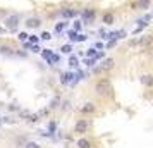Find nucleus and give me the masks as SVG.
<instances>
[{
  "label": "nucleus",
  "mask_w": 153,
  "mask_h": 148,
  "mask_svg": "<svg viewBox=\"0 0 153 148\" xmlns=\"http://www.w3.org/2000/svg\"><path fill=\"white\" fill-rule=\"evenodd\" d=\"M4 22H5L7 31H10V33H17L19 22H21V16L19 14H10V16H7V17L4 19Z\"/></svg>",
  "instance_id": "nucleus-1"
},
{
  "label": "nucleus",
  "mask_w": 153,
  "mask_h": 148,
  "mask_svg": "<svg viewBox=\"0 0 153 148\" xmlns=\"http://www.w3.org/2000/svg\"><path fill=\"white\" fill-rule=\"evenodd\" d=\"M95 90H97L98 95H110L112 93V83H110V79H100L97 83V86H95Z\"/></svg>",
  "instance_id": "nucleus-2"
},
{
  "label": "nucleus",
  "mask_w": 153,
  "mask_h": 148,
  "mask_svg": "<svg viewBox=\"0 0 153 148\" xmlns=\"http://www.w3.org/2000/svg\"><path fill=\"white\" fill-rule=\"evenodd\" d=\"M79 17H81L83 24H91L95 21V17H97V10L95 9H84V10L79 12Z\"/></svg>",
  "instance_id": "nucleus-3"
},
{
  "label": "nucleus",
  "mask_w": 153,
  "mask_h": 148,
  "mask_svg": "<svg viewBox=\"0 0 153 148\" xmlns=\"http://www.w3.org/2000/svg\"><path fill=\"white\" fill-rule=\"evenodd\" d=\"M59 16L62 17V19H65V21H71V19H76L77 16H79V10H76V9H69V7H64L59 10Z\"/></svg>",
  "instance_id": "nucleus-4"
},
{
  "label": "nucleus",
  "mask_w": 153,
  "mask_h": 148,
  "mask_svg": "<svg viewBox=\"0 0 153 148\" xmlns=\"http://www.w3.org/2000/svg\"><path fill=\"white\" fill-rule=\"evenodd\" d=\"M24 26H26L28 29H38V28H42V19H40V17H36V16L28 17V19L24 21Z\"/></svg>",
  "instance_id": "nucleus-5"
},
{
  "label": "nucleus",
  "mask_w": 153,
  "mask_h": 148,
  "mask_svg": "<svg viewBox=\"0 0 153 148\" xmlns=\"http://www.w3.org/2000/svg\"><path fill=\"white\" fill-rule=\"evenodd\" d=\"M74 81V72H71V71H67V72H62L60 74V83H62L64 86L71 85Z\"/></svg>",
  "instance_id": "nucleus-6"
},
{
  "label": "nucleus",
  "mask_w": 153,
  "mask_h": 148,
  "mask_svg": "<svg viewBox=\"0 0 153 148\" xmlns=\"http://www.w3.org/2000/svg\"><path fill=\"white\" fill-rule=\"evenodd\" d=\"M74 131H76V133H79V134L86 133V131H88V120H84V119L77 120L76 126H74Z\"/></svg>",
  "instance_id": "nucleus-7"
},
{
  "label": "nucleus",
  "mask_w": 153,
  "mask_h": 148,
  "mask_svg": "<svg viewBox=\"0 0 153 148\" xmlns=\"http://www.w3.org/2000/svg\"><path fill=\"white\" fill-rule=\"evenodd\" d=\"M69 22L71 21H65V19L60 21V22H55V29H53V31H55V35H62L64 31L69 28Z\"/></svg>",
  "instance_id": "nucleus-8"
},
{
  "label": "nucleus",
  "mask_w": 153,
  "mask_h": 148,
  "mask_svg": "<svg viewBox=\"0 0 153 148\" xmlns=\"http://www.w3.org/2000/svg\"><path fill=\"white\" fill-rule=\"evenodd\" d=\"M150 5H152V2H150V0H138V2H134V4H132V9L146 10V9H150Z\"/></svg>",
  "instance_id": "nucleus-9"
},
{
  "label": "nucleus",
  "mask_w": 153,
  "mask_h": 148,
  "mask_svg": "<svg viewBox=\"0 0 153 148\" xmlns=\"http://www.w3.org/2000/svg\"><path fill=\"white\" fill-rule=\"evenodd\" d=\"M16 50L12 47H9V45H0V55L4 57H14Z\"/></svg>",
  "instance_id": "nucleus-10"
},
{
  "label": "nucleus",
  "mask_w": 153,
  "mask_h": 148,
  "mask_svg": "<svg viewBox=\"0 0 153 148\" xmlns=\"http://www.w3.org/2000/svg\"><path fill=\"white\" fill-rule=\"evenodd\" d=\"M114 64H115V60H114V59H103V60H102V64H100L98 67H100L102 71H110L112 67H114Z\"/></svg>",
  "instance_id": "nucleus-11"
},
{
  "label": "nucleus",
  "mask_w": 153,
  "mask_h": 148,
  "mask_svg": "<svg viewBox=\"0 0 153 148\" xmlns=\"http://www.w3.org/2000/svg\"><path fill=\"white\" fill-rule=\"evenodd\" d=\"M102 22H103V24H107V26H112V24L115 22V17H114V14H112V12H105V14L102 16Z\"/></svg>",
  "instance_id": "nucleus-12"
},
{
  "label": "nucleus",
  "mask_w": 153,
  "mask_h": 148,
  "mask_svg": "<svg viewBox=\"0 0 153 148\" xmlns=\"http://www.w3.org/2000/svg\"><path fill=\"white\" fill-rule=\"evenodd\" d=\"M136 45H141V47H148V45H152L153 43V36H141V38H139V40H136Z\"/></svg>",
  "instance_id": "nucleus-13"
},
{
  "label": "nucleus",
  "mask_w": 153,
  "mask_h": 148,
  "mask_svg": "<svg viewBox=\"0 0 153 148\" xmlns=\"http://www.w3.org/2000/svg\"><path fill=\"white\" fill-rule=\"evenodd\" d=\"M67 64H69V67H72V69H77V67H79V57L69 54V60H67Z\"/></svg>",
  "instance_id": "nucleus-14"
},
{
  "label": "nucleus",
  "mask_w": 153,
  "mask_h": 148,
  "mask_svg": "<svg viewBox=\"0 0 153 148\" xmlns=\"http://www.w3.org/2000/svg\"><path fill=\"white\" fill-rule=\"evenodd\" d=\"M141 83L145 86H153V76L152 74H143L141 76Z\"/></svg>",
  "instance_id": "nucleus-15"
},
{
  "label": "nucleus",
  "mask_w": 153,
  "mask_h": 148,
  "mask_svg": "<svg viewBox=\"0 0 153 148\" xmlns=\"http://www.w3.org/2000/svg\"><path fill=\"white\" fill-rule=\"evenodd\" d=\"M72 50H74L72 43H65V45H62V47H60V54H65V55H69V54H72Z\"/></svg>",
  "instance_id": "nucleus-16"
},
{
  "label": "nucleus",
  "mask_w": 153,
  "mask_h": 148,
  "mask_svg": "<svg viewBox=\"0 0 153 148\" xmlns=\"http://www.w3.org/2000/svg\"><path fill=\"white\" fill-rule=\"evenodd\" d=\"M81 112L83 114H93L95 112V105H93V103H84V105L81 107Z\"/></svg>",
  "instance_id": "nucleus-17"
},
{
  "label": "nucleus",
  "mask_w": 153,
  "mask_h": 148,
  "mask_svg": "<svg viewBox=\"0 0 153 148\" xmlns=\"http://www.w3.org/2000/svg\"><path fill=\"white\" fill-rule=\"evenodd\" d=\"M72 29L79 33V31L83 29V21H81V19H74V21H72Z\"/></svg>",
  "instance_id": "nucleus-18"
},
{
  "label": "nucleus",
  "mask_w": 153,
  "mask_h": 148,
  "mask_svg": "<svg viewBox=\"0 0 153 148\" xmlns=\"http://www.w3.org/2000/svg\"><path fill=\"white\" fill-rule=\"evenodd\" d=\"M77 147H79V148H91V143H90V140L81 138V140L77 141Z\"/></svg>",
  "instance_id": "nucleus-19"
},
{
  "label": "nucleus",
  "mask_w": 153,
  "mask_h": 148,
  "mask_svg": "<svg viewBox=\"0 0 153 148\" xmlns=\"http://www.w3.org/2000/svg\"><path fill=\"white\" fill-rule=\"evenodd\" d=\"M59 105H60V97H53V98L50 100V105H48V109H57Z\"/></svg>",
  "instance_id": "nucleus-20"
},
{
  "label": "nucleus",
  "mask_w": 153,
  "mask_h": 148,
  "mask_svg": "<svg viewBox=\"0 0 153 148\" xmlns=\"http://www.w3.org/2000/svg\"><path fill=\"white\" fill-rule=\"evenodd\" d=\"M83 64L84 65H88V67H93V65L97 64V59H95V57H86V59L83 60Z\"/></svg>",
  "instance_id": "nucleus-21"
},
{
  "label": "nucleus",
  "mask_w": 153,
  "mask_h": 148,
  "mask_svg": "<svg viewBox=\"0 0 153 148\" xmlns=\"http://www.w3.org/2000/svg\"><path fill=\"white\" fill-rule=\"evenodd\" d=\"M40 36V40H43V42H50L52 40V33L50 31H42V35H38Z\"/></svg>",
  "instance_id": "nucleus-22"
},
{
  "label": "nucleus",
  "mask_w": 153,
  "mask_h": 148,
  "mask_svg": "<svg viewBox=\"0 0 153 148\" xmlns=\"http://www.w3.org/2000/svg\"><path fill=\"white\" fill-rule=\"evenodd\" d=\"M14 57H19V59H26V57H28V50H24V48H21V50H16Z\"/></svg>",
  "instance_id": "nucleus-23"
},
{
  "label": "nucleus",
  "mask_w": 153,
  "mask_h": 148,
  "mask_svg": "<svg viewBox=\"0 0 153 148\" xmlns=\"http://www.w3.org/2000/svg\"><path fill=\"white\" fill-rule=\"evenodd\" d=\"M76 35H77V31H74L72 28L67 29V38L71 40V43H74V40H76Z\"/></svg>",
  "instance_id": "nucleus-24"
},
{
  "label": "nucleus",
  "mask_w": 153,
  "mask_h": 148,
  "mask_svg": "<svg viewBox=\"0 0 153 148\" xmlns=\"http://www.w3.org/2000/svg\"><path fill=\"white\" fill-rule=\"evenodd\" d=\"M88 40V36L86 35H81V33H77L76 35V40H74V43H83V42H86Z\"/></svg>",
  "instance_id": "nucleus-25"
},
{
  "label": "nucleus",
  "mask_w": 153,
  "mask_h": 148,
  "mask_svg": "<svg viewBox=\"0 0 153 148\" xmlns=\"http://www.w3.org/2000/svg\"><path fill=\"white\" fill-rule=\"evenodd\" d=\"M28 42L29 43H40V36H38V35H29L28 36Z\"/></svg>",
  "instance_id": "nucleus-26"
},
{
  "label": "nucleus",
  "mask_w": 153,
  "mask_h": 148,
  "mask_svg": "<svg viewBox=\"0 0 153 148\" xmlns=\"http://www.w3.org/2000/svg\"><path fill=\"white\" fill-rule=\"evenodd\" d=\"M28 33H26V31H21V33H17V38H19V42H26V40H28Z\"/></svg>",
  "instance_id": "nucleus-27"
},
{
  "label": "nucleus",
  "mask_w": 153,
  "mask_h": 148,
  "mask_svg": "<svg viewBox=\"0 0 153 148\" xmlns=\"http://www.w3.org/2000/svg\"><path fill=\"white\" fill-rule=\"evenodd\" d=\"M40 119V114H28V120L29 122H36Z\"/></svg>",
  "instance_id": "nucleus-28"
},
{
  "label": "nucleus",
  "mask_w": 153,
  "mask_h": 148,
  "mask_svg": "<svg viewBox=\"0 0 153 148\" xmlns=\"http://www.w3.org/2000/svg\"><path fill=\"white\" fill-rule=\"evenodd\" d=\"M55 129H57V122H55V120H52V122L48 124V131H50V134L55 133Z\"/></svg>",
  "instance_id": "nucleus-29"
},
{
  "label": "nucleus",
  "mask_w": 153,
  "mask_h": 148,
  "mask_svg": "<svg viewBox=\"0 0 153 148\" xmlns=\"http://www.w3.org/2000/svg\"><path fill=\"white\" fill-rule=\"evenodd\" d=\"M24 148H40V145L35 143V141H28V143L24 145Z\"/></svg>",
  "instance_id": "nucleus-30"
},
{
  "label": "nucleus",
  "mask_w": 153,
  "mask_h": 148,
  "mask_svg": "<svg viewBox=\"0 0 153 148\" xmlns=\"http://www.w3.org/2000/svg\"><path fill=\"white\" fill-rule=\"evenodd\" d=\"M115 45H117V40H115V38H112V40H108V43H107L105 47H107V48H114Z\"/></svg>",
  "instance_id": "nucleus-31"
},
{
  "label": "nucleus",
  "mask_w": 153,
  "mask_h": 148,
  "mask_svg": "<svg viewBox=\"0 0 153 148\" xmlns=\"http://www.w3.org/2000/svg\"><path fill=\"white\" fill-rule=\"evenodd\" d=\"M86 55H88V57H95V55H97V48H95V47H91V48H88V52H86Z\"/></svg>",
  "instance_id": "nucleus-32"
},
{
  "label": "nucleus",
  "mask_w": 153,
  "mask_h": 148,
  "mask_svg": "<svg viewBox=\"0 0 153 148\" xmlns=\"http://www.w3.org/2000/svg\"><path fill=\"white\" fill-rule=\"evenodd\" d=\"M103 57H105L103 50H98V52H97V55H95V59H97V60H102V59H103Z\"/></svg>",
  "instance_id": "nucleus-33"
},
{
  "label": "nucleus",
  "mask_w": 153,
  "mask_h": 148,
  "mask_svg": "<svg viewBox=\"0 0 153 148\" xmlns=\"http://www.w3.org/2000/svg\"><path fill=\"white\" fill-rule=\"evenodd\" d=\"M126 35H127V33H126L124 29H120V31H117V40H119V38H126Z\"/></svg>",
  "instance_id": "nucleus-34"
},
{
  "label": "nucleus",
  "mask_w": 153,
  "mask_h": 148,
  "mask_svg": "<svg viewBox=\"0 0 153 148\" xmlns=\"http://www.w3.org/2000/svg\"><path fill=\"white\" fill-rule=\"evenodd\" d=\"M95 48H97V50H103L105 45H103L102 42H97V43H95Z\"/></svg>",
  "instance_id": "nucleus-35"
},
{
  "label": "nucleus",
  "mask_w": 153,
  "mask_h": 148,
  "mask_svg": "<svg viewBox=\"0 0 153 148\" xmlns=\"http://www.w3.org/2000/svg\"><path fill=\"white\" fill-rule=\"evenodd\" d=\"M9 110H10V112H14V110H19V105H14V103H12V105H9Z\"/></svg>",
  "instance_id": "nucleus-36"
},
{
  "label": "nucleus",
  "mask_w": 153,
  "mask_h": 148,
  "mask_svg": "<svg viewBox=\"0 0 153 148\" xmlns=\"http://www.w3.org/2000/svg\"><path fill=\"white\" fill-rule=\"evenodd\" d=\"M69 107H71V103H69V102H64V103H62V109H64V110H67Z\"/></svg>",
  "instance_id": "nucleus-37"
},
{
  "label": "nucleus",
  "mask_w": 153,
  "mask_h": 148,
  "mask_svg": "<svg viewBox=\"0 0 153 148\" xmlns=\"http://www.w3.org/2000/svg\"><path fill=\"white\" fill-rule=\"evenodd\" d=\"M143 19H145V21H152V19H153V14H146Z\"/></svg>",
  "instance_id": "nucleus-38"
},
{
  "label": "nucleus",
  "mask_w": 153,
  "mask_h": 148,
  "mask_svg": "<svg viewBox=\"0 0 153 148\" xmlns=\"http://www.w3.org/2000/svg\"><path fill=\"white\" fill-rule=\"evenodd\" d=\"M5 31H7V28H5V26H0V35H4Z\"/></svg>",
  "instance_id": "nucleus-39"
},
{
  "label": "nucleus",
  "mask_w": 153,
  "mask_h": 148,
  "mask_svg": "<svg viewBox=\"0 0 153 148\" xmlns=\"http://www.w3.org/2000/svg\"><path fill=\"white\" fill-rule=\"evenodd\" d=\"M0 16H4V10H0Z\"/></svg>",
  "instance_id": "nucleus-40"
},
{
  "label": "nucleus",
  "mask_w": 153,
  "mask_h": 148,
  "mask_svg": "<svg viewBox=\"0 0 153 148\" xmlns=\"http://www.w3.org/2000/svg\"><path fill=\"white\" fill-rule=\"evenodd\" d=\"M2 122H4V120H2V117H0V124H2Z\"/></svg>",
  "instance_id": "nucleus-41"
}]
</instances>
